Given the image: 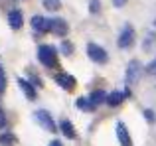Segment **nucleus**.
Returning <instances> with one entry per match:
<instances>
[{"label":"nucleus","mask_w":156,"mask_h":146,"mask_svg":"<svg viewBox=\"0 0 156 146\" xmlns=\"http://www.w3.org/2000/svg\"><path fill=\"white\" fill-rule=\"evenodd\" d=\"M119 134H121V138H122V146H130V140L126 138V132H125V127H122V124H119Z\"/></svg>","instance_id":"3"},{"label":"nucleus","mask_w":156,"mask_h":146,"mask_svg":"<svg viewBox=\"0 0 156 146\" xmlns=\"http://www.w3.org/2000/svg\"><path fill=\"white\" fill-rule=\"evenodd\" d=\"M119 101H122V95H119V93H115L113 97H111V105H115V103H119Z\"/></svg>","instance_id":"6"},{"label":"nucleus","mask_w":156,"mask_h":146,"mask_svg":"<svg viewBox=\"0 0 156 146\" xmlns=\"http://www.w3.org/2000/svg\"><path fill=\"white\" fill-rule=\"evenodd\" d=\"M2 124H4V116H0V127H2Z\"/></svg>","instance_id":"7"},{"label":"nucleus","mask_w":156,"mask_h":146,"mask_svg":"<svg viewBox=\"0 0 156 146\" xmlns=\"http://www.w3.org/2000/svg\"><path fill=\"white\" fill-rule=\"evenodd\" d=\"M130 40H133V30H130V28H126L125 30V36H122L121 38V46H130Z\"/></svg>","instance_id":"2"},{"label":"nucleus","mask_w":156,"mask_h":146,"mask_svg":"<svg viewBox=\"0 0 156 146\" xmlns=\"http://www.w3.org/2000/svg\"><path fill=\"white\" fill-rule=\"evenodd\" d=\"M89 51H91V55H93V59H99V61H105L107 59V54L103 50H101V47H97V46H89Z\"/></svg>","instance_id":"1"},{"label":"nucleus","mask_w":156,"mask_h":146,"mask_svg":"<svg viewBox=\"0 0 156 146\" xmlns=\"http://www.w3.org/2000/svg\"><path fill=\"white\" fill-rule=\"evenodd\" d=\"M12 22H14V28H18L20 24H22V18H20V16H16V14H12Z\"/></svg>","instance_id":"5"},{"label":"nucleus","mask_w":156,"mask_h":146,"mask_svg":"<svg viewBox=\"0 0 156 146\" xmlns=\"http://www.w3.org/2000/svg\"><path fill=\"white\" fill-rule=\"evenodd\" d=\"M63 130L69 132V138H75V132H73V128H71V124H69V123H63Z\"/></svg>","instance_id":"4"}]
</instances>
